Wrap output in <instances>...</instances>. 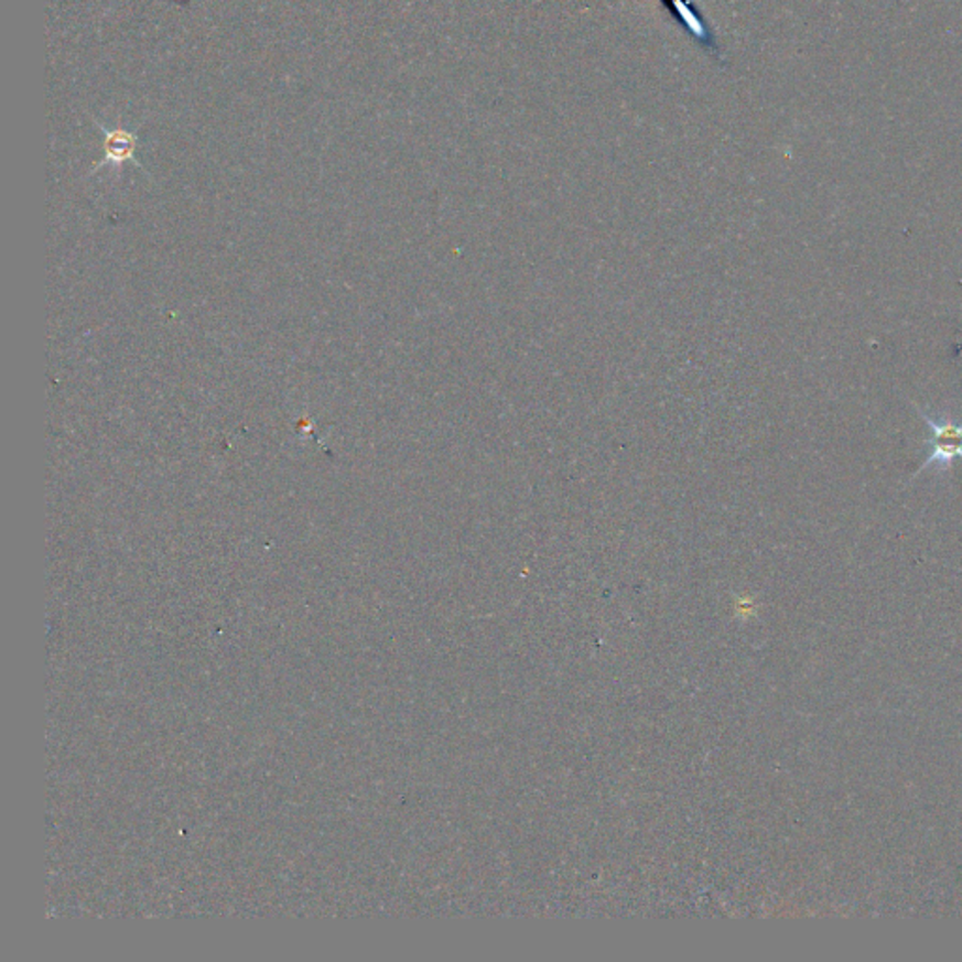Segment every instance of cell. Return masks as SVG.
I'll list each match as a JSON object with an SVG mask.
<instances>
[{
    "label": "cell",
    "mask_w": 962,
    "mask_h": 962,
    "mask_svg": "<svg viewBox=\"0 0 962 962\" xmlns=\"http://www.w3.org/2000/svg\"><path fill=\"white\" fill-rule=\"evenodd\" d=\"M106 151H108V156L111 160H127L132 156V151H134V140H132V136L125 134V132H116V134H109L108 141H106Z\"/></svg>",
    "instance_id": "3957f363"
},
{
    "label": "cell",
    "mask_w": 962,
    "mask_h": 962,
    "mask_svg": "<svg viewBox=\"0 0 962 962\" xmlns=\"http://www.w3.org/2000/svg\"><path fill=\"white\" fill-rule=\"evenodd\" d=\"M916 410L927 421L929 431H931V439L925 440V444L929 446V455H927V461H925L923 465L919 466L918 472L914 474V479L918 478L921 472L931 468V466H938V468L945 471V468L953 466L955 460H962V421L955 423L950 418L934 420V418H931L919 407H916Z\"/></svg>",
    "instance_id": "6da1fadb"
},
{
    "label": "cell",
    "mask_w": 962,
    "mask_h": 962,
    "mask_svg": "<svg viewBox=\"0 0 962 962\" xmlns=\"http://www.w3.org/2000/svg\"><path fill=\"white\" fill-rule=\"evenodd\" d=\"M660 2H662V7L668 10L671 18H673V20H675L684 31L689 32L690 36H692V39H694L695 42H698V44H700L701 47L711 55V57L718 58L722 63L721 47H718L716 36H714L713 31H711L707 21L703 20V15L695 10L692 0H660Z\"/></svg>",
    "instance_id": "7a4b0ae2"
}]
</instances>
